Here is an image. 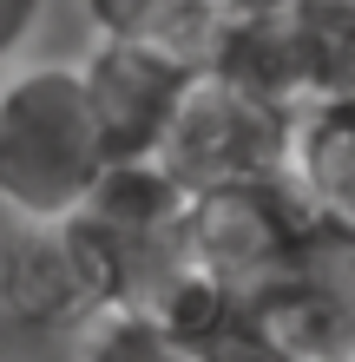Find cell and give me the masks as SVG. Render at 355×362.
<instances>
[{"instance_id":"obj_11","label":"cell","mask_w":355,"mask_h":362,"mask_svg":"<svg viewBox=\"0 0 355 362\" xmlns=\"http://www.w3.org/2000/svg\"><path fill=\"white\" fill-rule=\"evenodd\" d=\"M40 20H47V0H0V73L27 53V40L40 33Z\"/></svg>"},{"instance_id":"obj_5","label":"cell","mask_w":355,"mask_h":362,"mask_svg":"<svg viewBox=\"0 0 355 362\" xmlns=\"http://www.w3.org/2000/svg\"><path fill=\"white\" fill-rule=\"evenodd\" d=\"M250 316L289 362H355V238L316 224Z\"/></svg>"},{"instance_id":"obj_1","label":"cell","mask_w":355,"mask_h":362,"mask_svg":"<svg viewBox=\"0 0 355 362\" xmlns=\"http://www.w3.org/2000/svg\"><path fill=\"white\" fill-rule=\"evenodd\" d=\"M112 172L79 66H13L0 79V211L13 224H66Z\"/></svg>"},{"instance_id":"obj_4","label":"cell","mask_w":355,"mask_h":362,"mask_svg":"<svg viewBox=\"0 0 355 362\" xmlns=\"http://www.w3.org/2000/svg\"><path fill=\"white\" fill-rule=\"evenodd\" d=\"M316 230V218L296 204V191L283 178L270 185H237V191H204L191 198V224H184V250H191V270L231 303H257L270 290L296 244Z\"/></svg>"},{"instance_id":"obj_10","label":"cell","mask_w":355,"mask_h":362,"mask_svg":"<svg viewBox=\"0 0 355 362\" xmlns=\"http://www.w3.org/2000/svg\"><path fill=\"white\" fill-rule=\"evenodd\" d=\"M73 362H198V349L145 310H99L79 329Z\"/></svg>"},{"instance_id":"obj_8","label":"cell","mask_w":355,"mask_h":362,"mask_svg":"<svg viewBox=\"0 0 355 362\" xmlns=\"http://www.w3.org/2000/svg\"><path fill=\"white\" fill-rule=\"evenodd\" d=\"M283 185L323 230L355 238V99L303 105L289 132V172Z\"/></svg>"},{"instance_id":"obj_7","label":"cell","mask_w":355,"mask_h":362,"mask_svg":"<svg viewBox=\"0 0 355 362\" xmlns=\"http://www.w3.org/2000/svg\"><path fill=\"white\" fill-rule=\"evenodd\" d=\"M0 316L20 329H86L99 316L92 276L66 224H13L0 238Z\"/></svg>"},{"instance_id":"obj_9","label":"cell","mask_w":355,"mask_h":362,"mask_svg":"<svg viewBox=\"0 0 355 362\" xmlns=\"http://www.w3.org/2000/svg\"><path fill=\"white\" fill-rule=\"evenodd\" d=\"M92 20V40H119V47H152L172 53L184 66H211L224 33H231V13L217 0H79Z\"/></svg>"},{"instance_id":"obj_12","label":"cell","mask_w":355,"mask_h":362,"mask_svg":"<svg viewBox=\"0 0 355 362\" xmlns=\"http://www.w3.org/2000/svg\"><path fill=\"white\" fill-rule=\"evenodd\" d=\"M224 13H231V27L237 20H263V13H283V7H296V0H217Z\"/></svg>"},{"instance_id":"obj_3","label":"cell","mask_w":355,"mask_h":362,"mask_svg":"<svg viewBox=\"0 0 355 362\" xmlns=\"http://www.w3.org/2000/svg\"><path fill=\"white\" fill-rule=\"evenodd\" d=\"M289 132H296V112H283L263 93H250V86L204 66L191 79V93H184V105H178V119H172V132H164L152 165L184 198L270 185V178L289 172Z\"/></svg>"},{"instance_id":"obj_2","label":"cell","mask_w":355,"mask_h":362,"mask_svg":"<svg viewBox=\"0 0 355 362\" xmlns=\"http://www.w3.org/2000/svg\"><path fill=\"white\" fill-rule=\"evenodd\" d=\"M184 224H191V198L158 165H112L99 178V191L66 218V238L92 276L99 310L152 316L191 276Z\"/></svg>"},{"instance_id":"obj_6","label":"cell","mask_w":355,"mask_h":362,"mask_svg":"<svg viewBox=\"0 0 355 362\" xmlns=\"http://www.w3.org/2000/svg\"><path fill=\"white\" fill-rule=\"evenodd\" d=\"M79 73H86L99 132L112 145V165H152L198 79V66H184V59L152 53V47H119V40H92Z\"/></svg>"}]
</instances>
